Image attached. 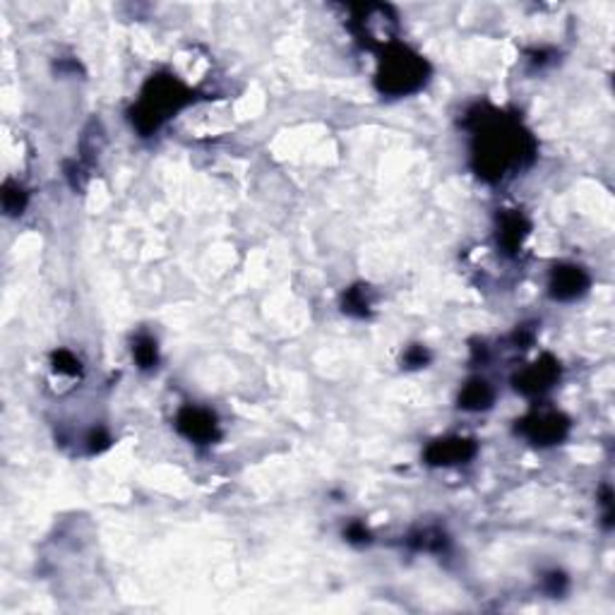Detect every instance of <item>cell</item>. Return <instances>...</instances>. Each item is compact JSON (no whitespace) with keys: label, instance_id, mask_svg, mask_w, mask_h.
<instances>
[{"label":"cell","instance_id":"obj_1","mask_svg":"<svg viewBox=\"0 0 615 615\" xmlns=\"http://www.w3.org/2000/svg\"><path fill=\"white\" fill-rule=\"evenodd\" d=\"M477 120V145L474 166L481 179L500 180L512 169H522L534 159V139L517 120L503 113L474 116Z\"/></svg>","mask_w":615,"mask_h":615},{"label":"cell","instance_id":"obj_2","mask_svg":"<svg viewBox=\"0 0 615 615\" xmlns=\"http://www.w3.org/2000/svg\"><path fill=\"white\" fill-rule=\"evenodd\" d=\"M190 101H195V94L183 82L171 75H154L139 94L138 107L133 108L130 118L139 133L149 135L159 130L166 118H171L173 113L186 108Z\"/></svg>","mask_w":615,"mask_h":615},{"label":"cell","instance_id":"obj_3","mask_svg":"<svg viewBox=\"0 0 615 615\" xmlns=\"http://www.w3.org/2000/svg\"><path fill=\"white\" fill-rule=\"evenodd\" d=\"M428 80V63L411 48L390 44L384 46V54L377 67L375 85L383 94L390 97H406L416 92Z\"/></svg>","mask_w":615,"mask_h":615},{"label":"cell","instance_id":"obj_4","mask_svg":"<svg viewBox=\"0 0 615 615\" xmlns=\"http://www.w3.org/2000/svg\"><path fill=\"white\" fill-rule=\"evenodd\" d=\"M354 10V29L368 44H392V32L397 27V17L390 5H356Z\"/></svg>","mask_w":615,"mask_h":615},{"label":"cell","instance_id":"obj_5","mask_svg":"<svg viewBox=\"0 0 615 615\" xmlns=\"http://www.w3.org/2000/svg\"><path fill=\"white\" fill-rule=\"evenodd\" d=\"M517 430L534 445H556L568 436L569 421L558 411H536L519 421Z\"/></svg>","mask_w":615,"mask_h":615},{"label":"cell","instance_id":"obj_6","mask_svg":"<svg viewBox=\"0 0 615 615\" xmlns=\"http://www.w3.org/2000/svg\"><path fill=\"white\" fill-rule=\"evenodd\" d=\"M558 375H560V364H558L553 356H543L538 358L536 364L527 365L522 373H517L515 375V387L522 395H543V392H548L553 384H556Z\"/></svg>","mask_w":615,"mask_h":615},{"label":"cell","instance_id":"obj_7","mask_svg":"<svg viewBox=\"0 0 615 615\" xmlns=\"http://www.w3.org/2000/svg\"><path fill=\"white\" fill-rule=\"evenodd\" d=\"M176 428L192 440V443L207 445L219 437V424L212 411L200 409V406H186L176 418Z\"/></svg>","mask_w":615,"mask_h":615},{"label":"cell","instance_id":"obj_8","mask_svg":"<svg viewBox=\"0 0 615 615\" xmlns=\"http://www.w3.org/2000/svg\"><path fill=\"white\" fill-rule=\"evenodd\" d=\"M477 455V443L469 437H445L436 440L425 450V459L433 466H452V464L469 462L471 456Z\"/></svg>","mask_w":615,"mask_h":615},{"label":"cell","instance_id":"obj_9","mask_svg":"<svg viewBox=\"0 0 615 615\" xmlns=\"http://www.w3.org/2000/svg\"><path fill=\"white\" fill-rule=\"evenodd\" d=\"M589 289V274L577 265H562L553 270L550 296L558 301H575Z\"/></svg>","mask_w":615,"mask_h":615},{"label":"cell","instance_id":"obj_10","mask_svg":"<svg viewBox=\"0 0 615 615\" xmlns=\"http://www.w3.org/2000/svg\"><path fill=\"white\" fill-rule=\"evenodd\" d=\"M527 233H529V221L524 219V214L509 212V214H505L503 221H500L497 241H500V245H503L505 251L515 252L522 248Z\"/></svg>","mask_w":615,"mask_h":615},{"label":"cell","instance_id":"obj_11","mask_svg":"<svg viewBox=\"0 0 615 615\" xmlns=\"http://www.w3.org/2000/svg\"><path fill=\"white\" fill-rule=\"evenodd\" d=\"M496 399V392L486 380L477 377L464 384V390L459 392V406L466 411H486L490 409V404Z\"/></svg>","mask_w":615,"mask_h":615},{"label":"cell","instance_id":"obj_12","mask_svg":"<svg viewBox=\"0 0 615 615\" xmlns=\"http://www.w3.org/2000/svg\"><path fill=\"white\" fill-rule=\"evenodd\" d=\"M133 356L138 361V365L142 371H149L159 361V349H157V339H152L149 334H139L133 342Z\"/></svg>","mask_w":615,"mask_h":615},{"label":"cell","instance_id":"obj_13","mask_svg":"<svg viewBox=\"0 0 615 615\" xmlns=\"http://www.w3.org/2000/svg\"><path fill=\"white\" fill-rule=\"evenodd\" d=\"M368 308H371V298H368V289H365V286H354V289L346 292L344 311L349 313V315L365 318V315H368Z\"/></svg>","mask_w":615,"mask_h":615},{"label":"cell","instance_id":"obj_14","mask_svg":"<svg viewBox=\"0 0 615 615\" xmlns=\"http://www.w3.org/2000/svg\"><path fill=\"white\" fill-rule=\"evenodd\" d=\"M3 207L7 214H22V210L27 207V192L22 190L15 183H5L3 188Z\"/></svg>","mask_w":615,"mask_h":615},{"label":"cell","instance_id":"obj_15","mask_svg":"<svg viewBox=\"0 0 615 615\" xmlns=\"http://www.w3.org/2000/svg\"><path fill=\"white\" fill-rule=\"evenodd\" d=\"M54 371L58 375H77L80 373V361L70 354V351H56L54 354Z\"/></svg>","mask_w":615,"mask_h":615},{"label":"cell","instance_id":"obj_16","mask_svg":"<svg viewBox=\"0 0 615 615\" xmlns=\"http://www.w3.org/2000/svg\"><path fill=\"white\" fill-rule=\"evenodd\" d=\"M406 365L409 368H421V365L428 364V351L424 349V346H414V349H409V354H406Z\"/></svg>","mask_w":615,"mask_h":615},{"label":"cell","instance_id":"obj_17","mask_svg":"<svg viewBox=\"0 0 615 615\" xmlns=\"http://www.w3.org/2000/svg\"><path fill=\"white\" fill-rule=\"evenodd\" d=\"M108 443H111V440H108L107 433H101V430H97V433H92V436H89V452L107 450Z\"/></svg>","mask_w":615,"mask_h":615},{"label":"cell","instance_id":"obj_18","mask_svg":"<svg viewBox=\"0 0 615 615\" xmlns=\"http://www.w3.org/2000/svg\"><path fill=\"white\" fill-rule=\"evenodd\" d=\"M346 536H349V541H356V543H364L368 541V529H365L364 524H351L349 529H346Z\"/></svg>","mask_w":615,"mask_h":615}]
</instances>
